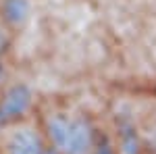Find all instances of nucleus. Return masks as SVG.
Returning a JSON list of instances; mask_svg holds the SVG:
<instances>
[{"instance_id": "1", "label": "nucleus", "mask_w": 156, "mask_h": 154, "mask_svg": "<svg viewBox=\"0 0 156 154\" xmlns=\"http://www.w3.org/2000/svg\"><path fill=\"white\" fill-rule=\"evenodd\" d=\"M40 123L54 154H96L98 133L85 115L71 108H52Z\"/></svg>"}, {"instance_id": "2", "label": "nucleus", "mask_w": 156, "mask_h": 154, "mask_svg": "<svg viewBox=\"0 0 156 154\" xmlns=\"http://www.w3.org/2000/svg\"><path fill=\"white\" fill-rule=\"evenodd\" d=\"M0 154H50L40 121L17 119L0 129Z\"/></svg>"}]
</instances>
